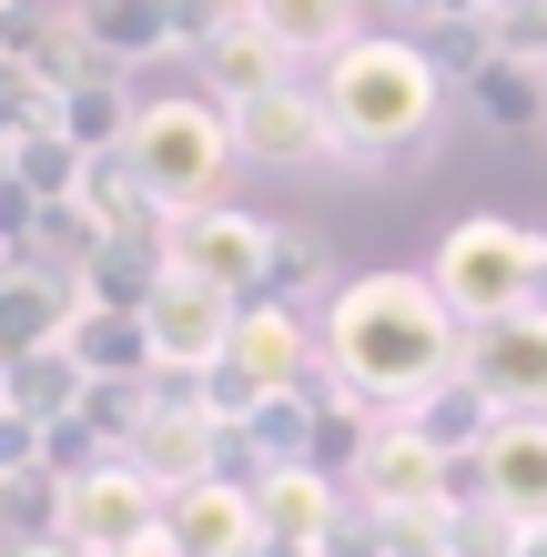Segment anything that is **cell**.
<instances>
[{
	"label": "cell",
	"mask_w": 547,
	"mask_h": 557,
	"mask_svg": "<svg viewBox=\"0 0 547 557\" xmlns=\"http://www.w3.org/2000/svg\"><path fill=\"white\" fill-rule=\"evenodd\" d=\"M0 396H11V416H30V425H61L91 396V375H82L72 345H30L21 366H0Z\"/></svg>",
	"instance_id": "23"
},
{
	"label": "cell",
	"mask_w": 547,
	"mask_h": 557,
	"mask_svg": "<svg viewBox=\"0 0 547 557\" xmlns=\"http://www.w3.org/2000/svg\"><path fill=\"white\" fill-rule=\"evenodd\" d=\"M234 294L192 284V274H163L142 305V335H152V375H213L223 355H234Z\"/></svg>",
	"instance_id": "10"
},
{
	"label": "cell",
	"mask_w": 547,
	"mask_h": 557,
	"mask_svg": "<svg viewBox=\"0 0 547 557\" xmlns=\"http://www.w3.org/2000/svg\"><path fill=\"white\" fill-rule=\"evenodd\" d=\"M122 456H133V467L163 486V497H183V486H203V476H223V467H234V425L203 406V385H192V375H163Z\"/></svg>",
	"instance_id": "7"
},
{
	"label": "cell",
	"mask_w": 547,
	"mask_h": 557,
	"mask_svg": "<svg viewBox=\"0 0 547 557\" xmlns=\"http://www.w3.org/2000/svg\"><path fill=\"white\" fill-rule=\"evenodd\" d=\"M314 335H325V385L365 416H415L436 385H457V355H467L457 305L436 294V274H406V264L345 274Z\"/></svg>",
	"instance_id": "1"
},
{
	"label": "cell",
	"mask_w": 547,
	"mask_h": 557,
	"mask_svg": "<svg viewBox=\"0 0 547 557\" xmlns=\"http://www.w3.org/2000/svg\"><path fill=\"white\" fill-rule=\"evenodd\" d=\"M457 375H467L497 416H547V314H497V324H467Z\"/></svg>",
	"instance_id": "12"
},
{
	"label": "cell",
	"mask_w": 547,
	"mask_h": 557,
	"mask_svg": "<svg viewBox=\"0 0 547 557\" xmlns=\"http://www.w3.org/2000/svg\"><path fill=\"white\" fill-rule=\"evenodd\" d=\"M72 203L102 223V234H142V223H163V213H152V193H142V173L122 152H91L82 162V193H72Z\"/></svg>",
	"instance_id": "25"
},
{
	"label": "cell",
	"mask_w": 547,
	"mask_h": 557,
	"mask_svg": "<svg viewBox=\"0 0 547 557\" xmlns=\"http://www.w3.org/2000/svg\"><path fill=\"white\" fill-rule=\"evenodd\" d=\"M518 557H547V528H527V537H518Z\"/></svg>",
	"instance_id": "31"
},
{
	"label": "cell",
	"mask_w": 547,
	"mask_h": 557,
	"mask_svg": "<svg viewBox=\"0 0 547 557\" xmlns=\"http://www.w3.org/2000/svg\"><path fill=\"white\" fill-rule=\"evenodd\" d=\"M203 82H213V102H253V91H274V82H295V61L274 51V30L253 21V11H234V30L203 51Z\"/></svg>",
	"instance_id": "22"
},
{
	"label": "cell",
	"mask_w": 547,
	"mask_h": 557,
	"mask_svg": "<svg viewBox=\"0 0 547 557\" xmlns=\"http://www.w3.org/2000/svg\"><path fill=\"white\" fill-rule=\"evenodd\" d=\"M0 162H11V183L30 193V203H72L91 152L61 133V122H30V133H11V143H0Z\"/></svg>",
	"instance_id": "24"
},
{
	"label": "cell",
	"mask_w": 547,
	"mask_h": 557,
	"mask_svg": "<svg viewBox=\"0 0 547 557\" xmlns=\"http://www.w3.org/2000/svg\"><path fill=\"white\" fill-rule=\"evenodd\" d=\"M61 345L82 355V375H91V385H133V375H152V335H142V314L82 305L72 324H61Z\"/></svg>",
	"instance_id": "20"
},
{
	"label": "cell",
	"mask_w": 547,
	"mask_h": 557,
	"mask_svg": "<svg viewBox=\"0 0 547 557\" xmlns=\"http://www.w3.org/2000/svg\"><path fill=\"white\" fill-rule=\"evenodd\" d=\"M122 557H173V537H152V547H122Z\"/></svg>",
	"instance_id": "32"
},
{
	"label": "cell",
	"mask_w": 547,
	"mask_h": 557,
	"mask_svg": "<svg viewBox=\"0 0 547 557\" xmlns=\"http://www.w3.org/2000/svg\"><path fill=\"white\" fill-rule=\"evenodd\" d=\"M0 557H91V547H72V537H0Z\"/></svg>",
	"instance_id": "30"
},
{
	"label": "cell",
	"mask_w": 547,
	"mask_h": 557,
	"mask_svg": "<svg viewBox=\"0 0 547 557\" xmlns=\"http://www.w3.org/2000/svg\"><path fill=\"white\" fill-rule=\"evenodd\" d=\"M122 162L142 173L152 213H192V203H223V183H234V112L213 102V91H142V122L133 143H122Z\"/></svg>",
	"instance_id": "3"
},
{
	"label": "cell",
	"mask_w": 547,
	"mask_h": 557,
	"mask_svg": "<svg viewBox=\"0 0 547 557\" xmlns=\"http://www.w3.org/2000/svg\"><path fill=\"white\" fill-rule=\"evenodd\" d=\"M163 486H152L133 456H112V467H82L72 486H61V537L91 547V557H122V547H152L163 537Z\"/></svg>",
	"instance_id": "9"
},
{
	"label": "cell",
	"mask_w": 547,
	"mask_h": 557,
	"mask_svg": "<svg viewBox=\"0 0 547 557\" xmlns=\"http://www.w3.org/2000/svg\"><path fill=\"white\" fill-rule=\"evenodd\" d=\"M406 425H426V436H436L446 456H476V446H487V425H497V406H487V396H476V385L457 375V385H436V396L415 406Z\"/></svg>",
	"instance_id": "27"
},
{
	"label": "cell",
	"mask_w": 547,
	"mask_h": 557,
	"mask_svg": "<svg viewBox=\"0 0 547 557\" xmlns=\"http://www.w3.org/2000/svg\"><path fill=\"white\" fill-rule=\"evenodd\" d=\"M497 51H507V61H537V72H547V0H527V11H507V21H497Z\"/></svg>",
	"instance_id": "28"
},
{
	"label": "cell",
	"mask_w": 547,
	"mask_h": 557,
	"mask_svg": "<svg viewBox=\"0 0 547 557\" xmlns=\"http://www.w3.org/2000/svg\"><path fill=\"white\" fill-rule=\"evenodd\" d=\"M0 11H30V0H0Z\"/></svg>",
	"instance_id": "34"
},
{
	"label": "cell",
	"mask_w": 547,
	"mask_h": 557,
	"mask_svg": "<svg viewBox=\"0 0 547 557\" xmlns=\"http://www.w3.org/2000/svg\"><path fill=\"white\" fill-rule=\"evenodd\" d=\"M0 416H11V396H0Z\"/></svg>",
	"instance_id": "35"
},
{
	"label": "cell",
	"mask_w": 547,
	"mask_h": 557,
	"mask_svg": "<svg viewBox=\"0 0 547 557\" xmlns=\"http://www.w3.org/2000/svg\"><path fill=\"white\" fill-rule=\"evenodd\" d=\"M467 476H476V507L547 528V416H497L487 446L467 456Z\"/></svg>",
	"instance_id": "14"
},
{
	"label": "cell",
	"mask_w": 547,
	"mask_h": 557,
	"mask_svg": "<svg viewBox=\"0 0 547 557\" xmlns=\"http://www.w3.org/2000/svg\"><path fill=\"white\" fill-rule=\"evenodd\" d=\"M314 284H325V294L345 284V274H335V244L314 234V223H284V213H274V274H264V294H274V305H304Z\"/></svg>",
	"instance_id": "26"
},
{
	"label": "cell",
	"mask_w": 547,
	"mask_h": 557,
	"mask_svg": "<svg viewBox=\"0 0 547 557\" xmlns=\"http://www.w3.org/2000/svg\"><path fill=\"white\" fill-rule=\"evenodd\" d=\"M396 11H406V0H396Z\"/></svg>",
	"instance_id": "37"
},
{
	"label": "cell",
	"mask_w": 547,
	"mask_h": 557,
	"mask_svg": "<svg viewBox=\"0 0 547 557\" xmlns=\"http://www.w3.org/2000/svg\"><path fill=\"white\" fill-rule=\"evenodd\" d=\"M244 486H253V517H264V537H274V547H314V557L345 537V507H356L335 467H253Z\"/></svg>",
	"instance_id": "13"
},
{
	"label": "cell",
	"mask_w": 547,
	"mask_h": 557,
	"mask_svg": "<svg viewBox=\"0 0 547 557\" xmlns=\"http://www.w3.org/2000/svg\"><path fill=\"white\" fill-rule=\"evenodd\" d=\"M163 537L173 557H253L264 547V517H253V486L244 476H203L163 507Z\"/></svg>",
	"instance_id": "15"
},
{
	"label": "cell",
	"mask_w": 547,
	"mask_h": 557,
	"mask_svg": "<svg viewBox=\"0 0 547 557\" xmlns=\"http://www.w3.org/2000/svg\"><path fill=\"white\" fill-rule=\"evenodd\" d=\"M345 497H356V517H436V507H467L476 476H467V456H446L426 436V425L375 416L356 467H345Z\"/></svg>",
	"instance_id": "6"
},
{
	"label": "cell",
	"mask_w": 547,
	"mask_h": 557,
	"mask_svg": "<svg viewBox=\"0 0 547 557\" xmlns=\"http://www.w3.org/2000/svg\"><path fill=\"white\" fill-rule=\"evenodd\" d=\"M436 294L457 305V324H497V314H547V234L518 213H457L436 234Z\"/></svg>",
	"instance_id": "4"
},
{
	"label": "cell",
	"mask_w": 547,
	"mask_h": 557,
	"mask_svg": "<svg viewBox=\"0 0 547 557\" xmlns=\"http://www.w3.org/2000/svg\"><path fill=\"white\" fill-rule=\"evenodd\" d=\"M11 476H41V425L30 416H0V486Z\"/></svg>",
	"instance_id": "29"
},
{
	"label": "cell",
	"mask_w": 547,
	"mask_h": 557,
	"mask_svg": "<svg viewBox=\"0 0 547 557\" xmlns=\"http://www.w3.org/2000/svg\"><path fill=\"white\" fill-rule=\"evenodd\" d=\"M192 385H203V406L223 425H244L264 396H314V385H325V335H314L304 305L253 294V305L234 314V355H223L213 375H192Z\"/></svg>",
	"instance_id": "5"
},
{
	"label": "cell",
	"mask_w": 547,
	"mask_h": 557,
	"mask_svg": "<svg viewBox=\"0 0 547 557\" xmlns=\"http://www.w3.org/2000/svg\"><path fill=\"white\" fill-rule=\"evenodd\" d=\"M467 112H476V133H507V143H537L547 133V72L537 61H476L467 72Z\"/></svg>",
	"instance_id": "18"
},
{
	"label": "cell",
	"mask_w": 547,
	"mask_h": 557,
	"mask_svg": "<svg viewBox=\"0 0 547 557\" xmlns=\"http://www.w3.org/2000/svg\"><path fill=\"white\" fill-rule=\"evenodd\" d=\"M51 122H61L82 152H122V143H133V122H142V91L91 61L82 82H61V91H51Z\"/></svg>",
	"instance_id": "17"
},
{
	"label": "cell",
	"mask_w": 547,
	"mask_h": 557,
	"mask_svg": "<svg viewBox=\"0 0 547 557\" xmlns=\"http://www.w3.org/2000/svg\"><path fill=\"white\" fill-rule=\"evenodd\" d=\"M244 11L274 30V51H284V61H314V72H325V61L365 30V21H356V0H244Z\"/></svg>",
	"instance_id": "21"
},
{
	"label": "cell",
	"mask_w": 547,
	"mask_h": 557,
	"mask_svg": "<svg viewBox=\"0 0 547 557\" xmlns=\"http://www.w3.org/2000/svg\"><path fill=\"white\" fill-rule=\"evenodd\" d=\"M11 264H21V244H0V274H11Z\"/></svg>",
	"instance_id": "33"
},
{
	"label": "cell",
	"mask_w": 547,
	"mask_h": 557,
	"mask_svg": "<svg viewBox=\"0 0 547 557\" xmlns=\"http://www.w3.org/2000/svg\"><path fill=\"white\" fill-rule=\"evenodd\" d=\"M223 112H234V152L264 162V173H314V162H335V122H325V91L314 82H274V91L223 102Z\"/></svg>",
	"instance_id": "11"
},
{
	"label": "cell",
	"mask_w": 547,
	"mask_h": 557,
	"mask_svg": "<svg viewBox=\"0 0 547 557\" xmlns=\"http://www.w3.org/2000/svg\"><path fill=\"white\" fill-rule=\"evenodd\" d=\"M537 152H547V133H537Z\"/></svg>",
	"instance_id": "36"
},
{
	"label": "cell",
	"mask_w": 547,
	"mask_h": 557,
	"mask_svg": "<svg viewBox=\"0 0 547 557\" xmlns=\"http://www.w3.org/2000/svg\"><path fill=\"white\" fill-rule=\"evenodd\" d=\"M314 91H325V122H335V162L365 183L415 173L446 133V61L415 30H356L314 72Z\"/></svg>",
	"instance_id": "2"
},
{
	"label": "cell",
	"mask_w": 547,
	"mask_h": 557,
	"mask_svg": "<svg viewBox=\"0 0 547 557\" xmlns=\"http://www.w3.org/2000/svg\"><path fill=\"white\" fill-rule=\"evenodd\" d=\"M82 11V51L102 61V72L133 82L142 61H173L183 30H173V0H72Z\"/></svg>",
	"instance_id": "16"
},
{
	"label": "cell",
	"mask_w": 547,
	"mask_h": 557,
	"mask_svg": "<svg viewBox=\"0 0 547 557\" xmlns=\"http://www.w3.org/2000/svg\"><path fill=\"white\" fill-rule=\"evenodd\" d=\"M163 253H173V274H192V284H213V294H234V305H253L264 294V274H274V213H253V203H192V213H173L163 223Z\"/></svg>",
	"instance_id": "8"
},
{
	"label": "cell",
	"mask_w": 547,
	"mask_h": 557,
	"mask_svg": "<svg viewBox=\"0 0 547 557\" xmlns=\"http://www.w3.org/2000/svg\"><path fill=\"white\" fill-rule=\"evenodd\" d=\"M163 274H173V253H163V223H142V234H102V253H91V274H82V305L142 314Z\"/></svg>",
	"instance_id": "19"
}]
</instances>
